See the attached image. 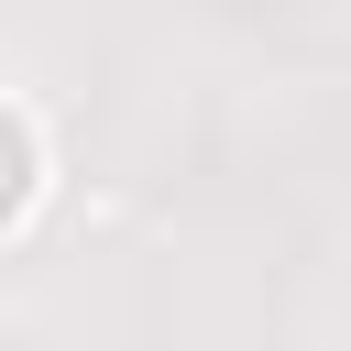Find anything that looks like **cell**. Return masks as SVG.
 I'll use <instances>...</instances> for the list:
<instances>
[{"mask_svg":"<svg viewBox=\"0 0 351 351\" xmlns=\"http://www.w3.org/2000/svg\"><path fill=\"white\" fill-rule=\"evenodd\" d=\"M33 176H44V154H33V121H22L11 99H0V230H11L22 208H33Z\"/></svg>","mask_w":351,"mask_h":351,"instance_id":"cell-1","label":"cell"}]
</instances>
